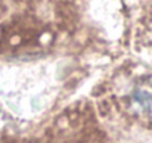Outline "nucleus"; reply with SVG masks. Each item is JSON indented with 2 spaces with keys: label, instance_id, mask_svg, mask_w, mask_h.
I'll return each mask as SVG.
<instances>
[{
  "label": "nucleus",
  "instance_id": "f257e3e1",
  "mask_svg": "<svg viewBox=\"0 0 152 143\" xmlns=\"http://www.w3.org/2000/svg\"><path fill=\"white\" fill-rule=\"evenodd\" d=\"M92 102L102 120L115 118L130 128L152 133V66L123 63L96 86Z\"/></svg>",
  "mask_w": 152,
  "mask_h": 143
},
{
  "label": "nucleus",
  "instance_id": "f03ea898",
  "mask_svg": "<svg viewBox=\"0 0 152 143\" xmlns=\"http://www.w3.org/2000/svg\"><path fill=\"white\" fill-rule=\"evenodd\" d=\"M10 143H115L89 99H77Z\"/></svg>",
  "mask_w": 152,
  "mask_h": 143
},
{
  "label": "nucleus",
  "instance_id": "7ed1b4c3",
  "mask_svg": "<svg viewBox=\"0 0 152 143\" xmlns=\"http://www.w3.org/2000/svg\"><path fill=\"white\" fill-rule=\"evenodd\" d=\"M133 42L136 52L152 62V0H137Z\"/></svg>",
  "mask_w": 152,
  "mask_h": 143
}]
</instances>
